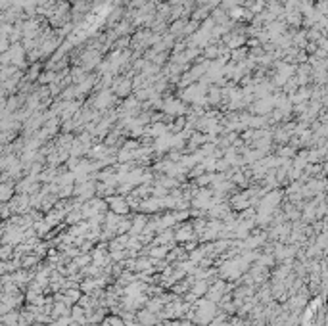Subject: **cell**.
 <instances>
[{"label": "cell", "instance_id": "cell-1", "mask_svg": "<svg viewBox=\"0 0 328 326\" xmlns=\"http://www.w3.org/2000/svg\"><path fill=\"white\" fill-rule=\"evenodd\" d=\"M132 90V81L129 77H117L112 84V92L115 96H129Z\"/></svg>", "mask_w": 328, "mask_h": 326}, {"label": "cell", "instance_id": "cell-2", "mask_svg": "<svg viewBox=\"0 0 328 326\" xmlns=\"http://www.w3.org/2000/svg\"><path fill=\"white\" fill-rule=\"evenodd\" d=\"M177 240H192V227H186V228H180L177 234H175Z\"/></svg>", "mask_w": 328, "mask_h": 326}]
</instances>
